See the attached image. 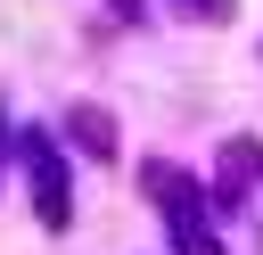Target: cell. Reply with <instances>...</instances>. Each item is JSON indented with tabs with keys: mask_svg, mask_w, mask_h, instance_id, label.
Instances as JSON below:
<instances>
[{
	"mask_svg": "<svg viewBox=\"0 0 263 255\" xmlns=\"http://www.w3.org/2000/svg\"><path fill=\"white\" fill-rule=\"evenodd\" d=\"M25 181H33V206H41V222L49 230H66V165H58V148L41 140V132H25Z\"/></svg>",
	"mask_w": 263,
	"mask_h": 255,
	"instance_id": "obj_2",
	"label": "cell"
},
{
	"mask_svg": "<svg viewBox=\"0 0 263 255\" xmlns=\"http://www.w3.org/2000/svg\"><path fill=\"white\" fill-rule=\"evenodd\" d=\"M74 140H82V148H99V156H107V148H115V123H107V115H99V107H82V115H74Z\"/></svg>",
	"mask_w": 263,
	"mask_h": 255,
	"instance_id": "obj_4",
	"label": "cell"
},
{
	"mask_svg": "<svg viewBox=\"0 0 263 255\" xmlns=\"http://www.w3.org/2000/svg\"><path fill=\"white\" fill-rule=\"evenodd\" d=\"M255 165H263V156H255V140H238V148L222 156V197H230V206H238V189L255 181Z\"/></svg>",
	"mask_w": 263,
	"mask_h": 255,
	"instance_id": "obj_3",
	"label": "cell"
},
{
	"mask_svg": "<svg viewBox=\"0 0 263 255\" xmlns=\"http://www.w3.org/2000/svg\"><path fill=\"white\" fill-rule=\"evenodd\" d=\"M123 8H132V0H123Z\"/></svg>",
	"mask_w": 263,
	"mask_h": 255,
	"instance_id": "obj_6",
	"label": "cell"
},
{
	"mask_svg": "<svg viewBox=\"0 0 263 255\" xmlns=\"http://www.w3.org/2000/svg\"><path fill=\"white\" fill-rule=\"evenodd\" d=\"M148 197L164 206V222H173L181 255H214V239H205V214H197V189H189V173H173V165H148Z\"/></svg>",
	"mask_w": 263,
	"mask_h": 255,
	"instance_id": "obj_1",
	"label": "cell"
},
{
	"mask_svg": "<svg viewBox=\"0 0 263 255\" xmlns=\"http://www.w3.org/2000/svg\"><path fill=\"white\" fill-rule=\"evenodd\" d=\"M189 16H230V8L222 0H189Z\"/></svg>",
	"mask_w": 263,
	"mask_h": 255,
	"instance_id": "obj_5",
	"label": "cell"
}]
</instances>
